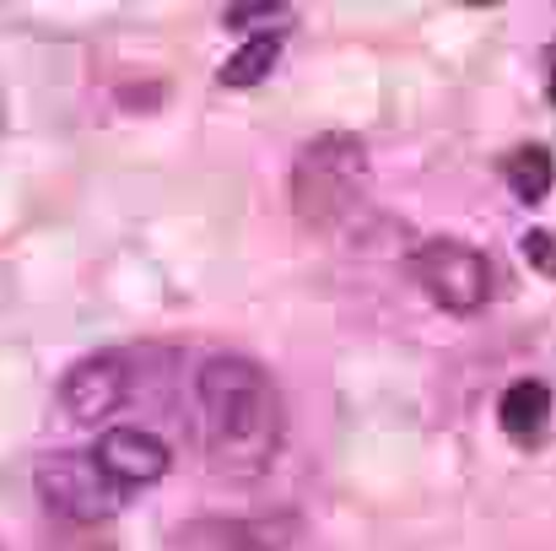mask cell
I'll list each match as a JSON object with an SVG mask.
<instances>
[{
	"mask_svg": "<svg viewBox=\"0 0 556 551\" xmlns=\"http://www.w3.org/2000/svg\"><path fill=\"white\" fill-rule=\"evenodd\" d=\"M200 395V416H205V460L211 471H222L227 481H254L270 471L276 449H281V389L276 378L249 358H211L194 378Z\"/></svg>",
	"mask_w": 556,
	"mask_h": 551,
	"instance_id": "6da1fadb",
	"label": "cell"
},
{
	"mask_svg": "<svg viewBox=\"0 0 556 551\" xmlns=\"http://www.w3.org/2000/svg\"><path fill=\"white\" fill-rule=\"evenodd\" d=\"M368 195V147L346 130L308 141L292 163V205L314 233H336Z\"/></svg>",
	"mask_w": 556,
	"mask_h": 551,
	"instance_id": "7a4b0ae2",
	"label": "cell"
},
{
	"mask_svg": "<svg viewBox=\"0 0 556 551\" xmlns=\"http://www.w3.org/2000/svg\"><path fill=\"white\" fill-rule=\"evenodd\" d=\"M410 276L448 314H476L492 298V260L465 238H427L410 254Z\"/></svg>",
	"mask_w": 556,
	"mask_h": 551,
	"instance_id": "3957f363",
	"label": "cell"
},
{
	"mask_svg": "<svg viewBox=\"0 0 556 551\" xmlns=\"http://www.w3.org/2000/svg\"><path fill=\"white\" fill-rule=\"evenodd\" d=\"M33 487H38L43 509H54L60 519H76V525H98V519H109L125 503L119 487L103 476V465L92 454H81V449H60V454L38 460Z\"/></svg>",
	"mask_w": 556,
	"mask_h": 551,
	"instance_id": "277c9868",
	"label": "cell"
},
{
	"mask_svg": "<svg viewBox=\"0 0 556 551\" xmlns=\"http://www.w3.org/2000/svg\"><path fill=\"white\" fill-rule=\"evenodd\" d=\"M125 400H130V367H125V358H114V352L81 358V363L65 367V378H60V405L76 422H103Z\"/></svg>",
	"mask_w": 556,
	"mask_h": 551,
	"instance_id": "5b68a950",
	"label": "cell"
},
{
	"mask_svg": "<svg viewBox=\"0 0 556 551\" xmlns=\"http://www.w3.org/2000/svg\"><path fill=\"white\" fill-rule=\"evenodd\" d=\"M92 460L103 465V476H109L119 492L152 487V481H163L168 465H174L168 443H163L157 433H147V427H109V433L98 438Z\"/></svg>",
	"mask_w": 556,
	"mask_h": 551,
	"instance_id": "8992f818",
	"label": "cell"
},
{
	"mask_svg": "<svg viewBox=\"0 0 556 551\" xmlns=\"http://www.w3.org/2000/svg\"><path fill=\"white\" fill-rule=\"evenodd\" d=\"M292 525H260V519H189L174 536V551H281Z\"/></svg>",
	"mask_w": 556,
	"mask_h": 551,
	"instance_id": "52a82bcc",
	"label": "cell"
},
{
	"mask_svg": "<svg viewBox=\"0 0 556 551\" xmlns=\"http://www.w3.org/2000/svg\"><path fill=\"white\" fill-rule=\"evenodd\" d=\"M497 422L514 443H535L552 422V389L541 378H519L503 389V405H497Z\"/></svg>",
	"mask_w": 556,
	"mask_h": 551,
	"instance_id": "ba28073f",
	"label": "cell"
},
{
	"mask_svg": "<svg viewBox=\"0 0 556 551\" xmlns=\"http://www.w3.org/2000/svg\"><path fill=\"white\" fill-rule=\"evenodd\" d=\"M503 179H508V189H514L525 205H541V200L552 195V184H556L552 152H546V147H519V152H508Z\"/></svg>",
	"mask_w": 556,
	"mask_h": 551,
	"instance_id": "9c48e42d",
	"label": "cell"
},
{
	"mask_svg": "<svg viewBox=\"0 0 556 551\" xmlns=\"http://www.w3.org/2000/svg\"><path fill=\"white\" fill-rule=\"evenodd\" d=\"M276 54H281V38H276V33L249 38V43L222 65V87H254V82H265V76H270V65H276Z\"/></svg>",
	"mask_w": 556,
	"mask_h": 551,
	"instance_id": "30bf717a",
	"label": "cell"
},
{
	"mask_svg": "<svg viewBox=\"0 0 556 551\" xmlns=\"http://www.w3.org/2000/svg\"><path fill=\"white\" fill-rule=\"evenodd\" d=\"M525 260H530L546 281H556V233H546V227H530V233H525Z\"/></svg>",
	"mask_w": 556,
	"mask_h": 551,
	"instance_id": "8fae6325",
	"label": "cell"
},
{
	"mask_svg": "<svg viewBox=\"0 0 556 551\" xmlns=\"http://www.w3.org/2000/svg\"><path fill=\"white\" fill-rule=\"evenodd\" d=\"M270 16H287V5H276V0L260 5V0H254V5H227V11H222L227 27H254V22H270Z\"/></svg>",
	"mask_w": 556,
	"mask_h": 551,
	"instance_id": "7c38bea8",
	"label": "cell"
},
{
	"mask_svg": "<svg viewBox=\"0 0 556 551\" xmlns=\"http://www.w3.org/2000/svg\"><path fill=\"white\" fill-rule=\"evenodd\" d=\"M546 98H552V109H556V65H552V82H546Z\"/></svg>",
	"mask_w": 556,
	"mask_h": 551,
	"instance_id": "4fadbf2b",
	"label": "cell"
}]
</instances>
